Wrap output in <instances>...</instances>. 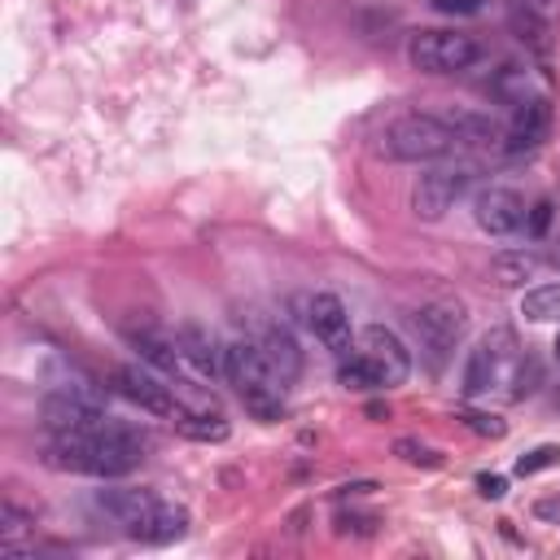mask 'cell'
<instances>
[{
	"mask_svg": "<svg viewBox=\"0 0 560 560\" xmlns=\"http://www.w3.org/2000/svg\"><path fill=\"white\" fill-rule=\"evenodd\" d=\"M459 420H464V424H468L477 438H494V442H499V438L508 433L503 416H494V411H477V407H464V411H459Z\"/></svg>",
	"mask_w": 560,
	"mask_h": 560,
	"instance_id": "obj_26",
	"label": "cell"
},
{
	"mask_svg": "<svg viewBox=\"0 0 560 560\" xmlns=\"http://www.w3.org/2000/svg\"><path fill=\"white\" fill-rule=\"evenodd\" d=\"M254 341H258V350L267 354L271 372H276L284 385L298 381V372H302V350H298V341H293V332H289L284 324H262Z\"/></svg>",
	"mask_w": 560,
	"mask_h": 560,
	"instance_id": "obj_16",
	"label": "cell"
},
{
	"mask_svg": "<svg viewBox=\"0 0 560 560\" xmlns=\"http://www.w3.org/2000/svg\"><path fill=\"white\" fill-rule=\"evenodd\" d=\"M481 57V44L459 31H416L407 44V61L424 74H455Z\"/></svg>",
	"mask_w": 560,
	"mask_h": 560,
	"instance_id": "obj_5",
	"label": "cell"
},
{
	"mask_svg": "<svg viewBox=\"0 0 560 560\" xmlns=\"http://www.w3.org/2000/svg\"><path fill=\"white\" fill-rule=\"evenodd\" d=\"M556 363H560V337H556Z\"/></svg>",
	"mask_w": 560,
	"mask_h": 560,
	"instance_id": "obj_35",
	"label": "cell"
},
{
	"mask_svg": "<svg viewBox=\"0 0 560 560\" xmlns=\"http://www.w3.org/2000/svg\"><path fill=\"white\" fill-rule=\"evenodd\" d=\"M534 276H538V254H529V249H503V254H494V280L499 284H525Z\"/></svg>",
	"mask_w": 560,
	"mask_h": 560,
	"instance_id": "obj_21",
	"label": "cell"
},
{
	"mask_svg": "<svg viewBox=\"0 0 560 560\" xmlns=\"http://www.w3.org/2000/svg\"><path fill=\"white\" fill-rule=\"evenodd\" d=\"M144 459V438L131 433L127 424H105L96 433H52L44 446V464L61 472H83V477H122Z\"/></svg>",
	"mask_w": 560,
	"mask_h": 560,
	"instance_id": "obj_1",
	"label": "cell"
},
{
	"mask_svg": "<svg viewBox=\"0 0 560 560\" xmlns=\"http://www.w3.org/2000/svg\"><path fill=\"white\" fill-rule=\"evenodd\" d=\"M354 350L376 368V376H381L385 389H389V385H402V381L411 376V350H407V341H402L394 328H385V324H368V328L359 332Z\"/></svg>",
	"mask_w": 560,
	"mask_h": 560,
	"instance_id": "obj_9",
	"label": "cell"
},
{
	"mask_svg": "<svg viewBox=\"0 0 560 560\" xmlns=\"http://www.w3.org/2000/svg\"><path fill=\"white\" fill-rule=\"evenodd\" d=\"M131 346H136V354H140L149 368H158V372H179V368H184L175 337H162V332H153V328H136V332H131Z\"/></svg>",
	"mask_w": 560,
	"mask_h": 560,
	"instance_id": "obj_18",
	"label": "cell"
},
{
	"mask_svg": "<svg viewBox=\"0 0 560 560\" xmlns=\"http://www.w3.org/2000/svg\"><path fill=\"white\" fill-rule=\"evenodd\" d=\"M223 376L241 394V402L254 420L271 424L284 416V381L271 372V363L254 337H236L223 346Z\"/></svg>",
	"mask_w": 560,
	"mask_h": 560,
	"instance_id": "obj_2",
	"label": "cell"
},
{
	"mask_svg": "<svg viewBox=\"0 0 560 560\" xmlns=\"http://www.w3.org/2000/svg\"><path fill=\"white\" fill-rule=\"evenodd\" d=\"M556 464H560V446L542 442V446H534V451H525V455L516 459V477H534V472H547V468H556Z\"/></svg>",
	"mask_w": 560,
	"mask_h": 560,
	"instance_id": "obj_25",
	"label": "cell"
},
{
	"mask_svg": "<svg viewBox=\"0 0 560 560\" xmlns=\"http://www.w3.org/2000/svg\"><path fill=\"white\" fill-rule=\"evenodd\" d=\"M512 31H516L525 44H534L538 52H547V44H551V39H547V35H551V22L538 18V13H529V9H516V4H512Z\"/></svg>",
	"mask_w": 560,
	"mask_h": 560,
	"instance_id": "obj_24",
	"label": "cell"
},
{
	"mask_svg": "<svg viewBox=\"0 0 560 560\" xmlns=\"http://www.w3.org/2000/svg\"><path fill=\"white\" fill-rule=\"evenodd\" d=\"M472 166L468 162H442V166H433V171H424L420 179H416V188H411V210L420 214V219H442L464 192H468V184H472Z\"/></svg>",
	"mask_w": 560,
	"mask_h": 560,
	"instance_id": "obj_7",
	"label": "cell"
},
{
	"mask_svg": "<svg viewBox=\"0 0 560 560\" xmlns=\"http://www.w3.org/2000/svg\"><path fill=\"white\" fill-rule=\"evenodd\" d=\"M472 219L486 236H516L525 228L529 210H525L521 192H512V188H481L472 201Z\"/></svg>",
	"mask_w": 560,
	"mask_h": 560,
	"instance_id": "obj_12",
	"label": "cell"
},
{
	"mask_svg": "<svg viewBox=\"0 0 560 560\" xmlns=\"http://www.w3.org/2000/svg\"><path fill=\"white\" fill-rule=\"evenodd\" d=\"M394 455L407 459V464H424V468H438V464H442V455H438L433 446L416 442V438H398V442H394Z\"/></svg>",
	"mask_w": 560,
	"mask_h": 560,
	"instance_id": "obj_27",
	"label": "cell"
},
{
	"mask_svg": "<svg viewBox=\"0 0 560 560\" xmlns=\"http://www.w3.org/2000/svg\"><path fill=\"white\" fill-rule=\"evenodd\" d=\"M96 512L109 516L114 525H122L127 534H136L144 525V516L158 508V499L149 490H131V486H114V490H96Z\"/></svg>",
	"mask_w": 560,
	"mask_h": 560,
	"instance_id": "obj_14",
	"label": "cell"
},
{
	"mask_svg": "<svg viewBox=\"0 0 560 560\" xmlns=\"http://www.w3.org/2000/svg\"><path fill=\"white\" fill-rule=\"evenodd\" d=\"M175 341H179V359H184V368H188L192 376H201V381L223 376V350H219V341H214L206 328L184 324Z\"/></svg>",
	"mask_w": 560,
	"mask_h": 560,
	"instance_id": "obj_15",
	"label": "cell"
},
{
	"mask_svg": "<svg viewBox=\"0 0 560 560\" xmlns=\"http://www.w3.org/2000/svg\"><path fill=\"white\" fill-rule=\"evenodd\" d=\"M521 346L508 328H494L486 332L472 350H468V363H464V398H477V394H490L494 385H516V368H521Z\"/></svg>",
	"mask_w": 560,
	"mask_h": 560,
	"instance_id": "obj_4",
	"label": "cell"
},
{
	"mask_svg": "<svg viewBox=\"0 0 560 560\" xmlns=\"http://www.w3.org/2000/svg\"><path fill=\"white\" fill-rule=\"evenodd\" d=\"M114 385H118V394L122 398H131L140 411H149V416H175L179 411V398H175V389L171 385H162V376L140 359V363H122L118 372H114Z\"/></svg>",
	"mask_w": 560,
	"mask_h": 560,
	"instance_id": "obj_10",
	"label": "cell"
},
{
	"mask_svg": "<svg viewBox=\"0 0 560 560\" xmlns=\"http://www.w3.org/2000/svg\"><path fill=\"white\" fill-rule=\"evenodd\" d=\"M547 223H551V201H538V206L529 210V232H534V236H542V232H547Z\"/></svg>",
	"mask_w": 560,
	"mask_h": 560,
	"instance_id": "obj_31",
	"label": "cell"
},
{
	"mask_svg": "<svg viewBox=\"0 0 560 560\" xmlns=\"http://www.w3.org/2000/svg\"><path fill=\"white\" fill-rule=\"evenodd\" d=\"M171 420H175V429H179L184 438H192V442H223V438H228V420H223V411H214V407H197V411L179 407Z\"/></svg>",
	"mask_w": 560,
	"mask_h": 560,
	"instance_id": "obj_20",
	"label": "cell"
},
{
	"mask_svg": "<svg viewBox=\"0 0 560 560\" xmlns=\"http://www.w3.org/2000/svg\"><path fill=\"white\" fill-rule=\"evenodd\" d=\"M438 13H451V18H477L486 9V0H429Z\"/></svg>",
	"mask_w": 560,
	"mask_h": 560,
	"instance_id": "obj_29",
	"label": "cell"
},
{
	"mask_svg": "<svg viewBox=\"0 0 560 560\" xmlns=\"http://www.w3.org/2000/svg\"><path fill=\"white\" fill-rule=\"evenodd\" d=\"M442 118L455 127V136H459L464 144H503V127H499L490 114H477V109H446Z\"/></svg>",
	"mask_w": 560,
	"mask_h": 560,
	"instance_id": "obj_19",
	"label": "cell"
},
{
	"mask_svg": "<svg viewBox=\"0 0 560 560\" xmlns=\"http://www.w3.org/2000/svg\"><path fill=\"white\" fill-rule=\"evenodd\" d=\"M534 512H538L542 521H560V499H542V503H538Z\"/></svg>",
	"mask_w": 560,
	"mask_h": 560,
	"instance_id": "obj_33",
	"label": "cell"
},
{
	"mask_svg": "<svg viewBox=\"0 0 560 560\" xmlns=\"http://www.w3.org/2000/svg\"><path fill=\"white\" fill-rule=\"evenodd\" d=\"M477 490H481V499H503V494H508V477L481 472V477H477Z\"/></svg>",
	"mask_w": 560,
	"mask_h": 560,
	"instance_id": "obj_30",
	"label": "cell"
},
{
	"mask_svg": "<svg viewBox=\"0 0 560 560\" xmlns=\"http://www.w3.org/2000/svg\"><path fill=\"white\" fill-rule=\"evenodd\" d=\"M516 9H529V13H538V18H556V0H512Z\"/></svg>",
	"mask_w": 560,
	"mask_h": 560,
	"instance_id": "obj_32",
	"label": "cell"
},
{
	"mask_svg": "<svg viewBox=\"0 0 560 560\" xmlns=\"http://www.w3.org/2000/svg\"><path fill=\"white\" fill-rule=\"evenodd\" d=\"M26 525H35L22 508H13V503H0V534L4 538H18V534H26Z\"/></svg>",
	"mask_w": 560,
	"mask_h": 560,
	"instance_id": "obj_28",
	"label": "cell"
},
{
	"mask_svg": "<svg viewBox=\"0 0 560 560\" xmlns=\"http://www.w3.org/2000/svg\"><path fill=\"white\" fill-rule=\"evenodd\" d=\"M337 381H341L346 389H359V394H363V389H385L381 376H376V368H372L359 350H350V354L337 363Z\"/></svg>",
	"mask_w": 560,
	"mask_h": 560,
	"instance_id": "obj_23",
	"label": "cell"
},
{
	"mask_svg": "<svg viewBox=\"0 0 560 560\" xmlns=\"http://www.w3.org/2000/svg\"><path fill=\"white\" fill-rule=\"evenodd\" d=\"M464 328H468V311L451 298H438V302H424V306L411 311V332H416V341H420V350L429 354L433 368H442V359L455 350Z\"/></svg>",
	"mask_w": 560,
	"mask_h": 560,
	"instance_id": "obj_6",
	"label": "cell"
},
{
	"mask_svg": "<svg viewBox=\"0 0 560 560\" xmlns=\"http://www.w3.org/2000/svg\"><path fill=\"white\" fill-rule=\"evenodd\" d=\"M551 131V101L547 96H529L521 105H512V118L503 127V149L508 153H529L547 140Z\"/></svg>",
	"mask_w": 560,
	"mask_h": 560,
	"instance_id": "obj_13",
	"label": "cell"
},
{
	"mask_svg": "<svg viewBox=\"0 0 560 560\" xmlns=\"http://www.w3.org/2000/svg\"><path fill=\"white\" fill-rule=\"evenodd\" d=\"M551 262H556V267H560V245H556V254H551Z\"/></svg>",
	"mask_w": 560,
	"mask_h": 560,
	"instance_id": "obj_34",
	"label": "cell"
},
{
	"mask_svg": "<svg viewBox=\"0 0 560 560\" xmlns=\"http://www.w3.org/2000/svg\"><path fill=\"white\" fill-rule=\"evenodd\" d=\"M39 420H44L48 433H96V429L109 424V416H105L83 389H74V385L44 394V402H39Z\"/></svg>",
	"mask_w": 560,
	"mask_h": 560,
	"instance_id": "obj_8",
	"label": "cell"
},
{
	"mask_svg": "<svg viewBox=\"0 0 560 560\" xmlns=\"http://www.w3.org/2000/svg\"><path fill=\"white\" fill-rule=\"evenodd\" d=\"M302 319L315 332V341H324L337 359H346L354 350V341H350V315H346V306H341L337 293H311L302 302Z\"/></svg>",
	"mask_w": 560,
	"mask_h": 560,
	"instance_id": "obj_11",
	"label": "cell"
},
{
	"mask_svg": "<svg viewBox=\"0 0 560 560\" xmlns=\"http://www.w3.org/2000/svg\"><path fill=\"white\" fill-rule=\"evenodd\" d=\"M184 534H188V508H179V503H158L131 538H144V542H153V547H166V542H175V538H184Z\"/></svg>",
	"mask_w": 560,
	"mask_h": 560,
	"instance_id": "obj_17",
	"label": "cell"
},
{
	"mask_svg": "<svg viewBox=\"0 0 560 560\" xmlns=\"http://www.w3.org/2000/svg\"><path fill=\"white\" fill-rule=\"evenodd\" d=\"M464 140L442 114H402L381 131V153L394 162H438L451 158Z\"/></svg>",
	"mask_w": 560,
	"mask_h": 560,
	"instance_id": "obj_3",
	"label": "cell"
},
{
	"mask_svg": "<svg viewBox=\"0 0 560 560\" xmlns=\"http://www.w3.org/2000/svg\"><path fill=\"white\" fill-rule=\"evenodd\" d=\"M521 315L534 319V324H551V319H560V284H534V289H525V298H521Z\"/></svg>",
	"mask_w": 560,
	"mask_h": 560,
	"instance_id": "obj_22",
	"label": "cell"
}]
</instances>
